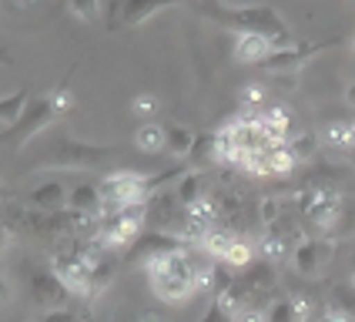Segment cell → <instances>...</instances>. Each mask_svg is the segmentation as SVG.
<instances>
[{"mask_svg": "<svg viewBox=\"0 0 355 322\" xmlns=\"http://www.w3.org/2000/svg\"><path fill=\"white\" fill-rule=\"evenodd\" d=\"M208 192H211V188H208V178H205V171H195V168H191V171H188V175H184V178L175 185V195H178V201H181L184 208L198 205V201L205 198Z\"/></svg>", "mask_w": 355, "mask_h": 322, "instance_id": "15", "label": "cell"}, {"mask_svg": "<svg viewBox=\"0 0 355 322\" xmlns=\"http://www.w3.org/2000/svg\"><path fill=\"white\" fill-rule=\"evenodd\" d=\"M40 322H78V316L71 309H51V312H44Z\"/></svg>", "mask_w": 355, "mask_h": 322, "instance_id": "25", "label": "cell"}, {"mask_svg": "<svg viewBox=\"0 0 355 322\" xmlns=\"http://www.w3.org/2000/svg\"><path fill=\"white\" fill-rule=\"evenodd\" d=\"M148 225V205H135V208H121L111 215H101L98 219V242L101 248L107 252H118V248H131L138 235Z\"/></svg>", "mask_w": 355, "mask_h": 322, "instance_id": "3", "label": "cell"}, {"mask_svg": "<svg viewBox=\"0 0 355 322\" xmlns=\"http://www.w3.org/2000/svg\"><path fill=\"white\" fill-rule=\"evenodd\" d=\"M198 135L188 124H168V141H164V151L175 155V158H188L191 148H195Z\"/></svg>", "mask_w": 355, "mask_h": 322, "instance_id": "16", "label": "cell"}, {"mask_svg": "<svg viewBox=\"0 0 355 322\" xmlns=\"http://www.w3.org/2000/svg\"><path fill=\"white\" fill-rule=\"evenodd\" d=\"M175 3H184V0H121L111 27H141L144 20H151L164 7H175Z\"/></svg>", "mask_w": 355, "mask_h": 322, "instance_id": "11", "label": "cell"}, {"mask_svg": "<svg viewBox=\"0 0 355 322\" xmlns=\"http://www.w3.org/2000/svg\"><path fill=\"white\" fill-rule=\"evenodd\" d=\"M318 138L332 151H352V121H329Z\"/></svg>", "mask_w": 355, "mask_h": 322, "instance_id": "17", "label": "cell"}, {"mask_svg": "<svg viewBox=\"0 0 355 322\" xmlns=\"http://www.w3.org/2000/svg\"><path fill=\"white\" fill-rule=\"evenodd\" d=\"M318 135H312V131H295L292 138H288V148H292V155H295L298 164H305V161H312L315 158V151H318Z\"/></svg>", "mask_w": 355, "mask_h": 322, "instance_id": "20", "label": "cell"}, {"mask_svg": "<svg viewBox=\"0 0 355 322\" xmlns=\"http://www.w3.org/2000/svg\"><path fill=\"white\" fill-rule=\"evenodd\" d=\"M208 161H218V155H215V131H211V135H198L195 148H191V155H188V168L201 171Z\"/></svg>", "mask_w": 355, "mask_h": 322, "instance_id": "21", "label": "cell"}, {"mask_svg": "<svg viewBox=\"0 0 355 322\" xmlns=\"http://www.w3.org/2000/svg\"><path fill=\"white\" fill-rule=\"evenodd\" d=\"M7 201H10V195H7V188H3V181H0V208H3Z\"/></svg>", "mask_w": 355, "mask_h": 322, "instance_id": "31", "label": "cell"}, {"mask_svg": "<svg viewBox=\"0 0 355 322\" xmlns=\"http://www.w3.org/2000/svg\"><path fill=\"white\" fill-rule=\"evenodd\" d=\"M135 141H138L141 151H148V155H158V151H164L168 128H161V124H155V121H144L138 131H135Z\"/></svg>", "mask_w": 355, "mask_h": 322, "instance_id": "19", "label": "cell"}, {"mask_svg": "<svg viewBox=\"0 0 355 322\" xmlns=\"http://www.w3.org/2000/svg\"><path fill=\"white\" fill-rule=\"evenodd\" d=\"M352 269H355V255H352Z\"/></svg>", "mask_w": 355, "mask_h": 322, "instance_id": "35", "label": "cell"}, {"mask_svg": "<svg viewBox=\"0 0 355 322\" xmlns=\"http://www.w3.org/2000/svg\"><path fill=\"white\" fill-rule=\"evenodd\" d=\"M144 269H148V282H151L155 296L168 305H181L201 289H215L218 262L195 259V252L184 245V248H175V252H164L158 259H151Z\"/></svg>", "mask_w": 355, "mask_h": 322, "instance_id": "1", "label": "cell"}, {"mask_svg": "<svg viewBox=\"0 0 355 322\" xmlns=\"http://www.w3.org/2000/svg\"><path fill=\"white\" fill-rule=\"evenodd\" d=\"M31 299L37 302V305H44V312H51V309H64V302L71 299V292H67V285L54 272L37 269L31 276Z\"/></svg>", "mask_w": 355, "mask_h": 322, "instance_id": "10", "label": "cell"}, {"mask_svg": "<svg viewBox=\"0 0 355 322\" xmlns=\"http://www.w3.org/2000/svg\"><path fill=\"white\" fill-rule=\"evenodd\" d=\"M67 10L78 20H98L101 0H67Z\"/></svg>", "mask_w": 355, "mask_h": 322, "instance_id": "22", "label": "cell"}, {"mask_svg": "<svg viewBox=\"0 0 355 322\" xmlns=\"http://www.w3.org/2000/svg\"><path fill=\"white\" fill-rule=\"evenodd\" d=\"M118 151L107 148V144H84V141L71 138V135H60L54 138L47 158H44V168H98L101 161L114 158Z\"/></svg>", "mask_w": 355, "mask_h": 322, "instance_id": "6", "label": "cell"}, {"mask_svg": "<svg viewBox=\"0 0 355 322\" xmlns=\"http://www.w3.org/2000/svg\"><path fill=\"white\" fill-rule=\"evenodd\" d=\"M338 40H315V44H292V47H282L275 51L268 60H261L258 67L265 71V74H275V78H295L298 71L309 64V60L315 58L318 51H325V47H336Z\"/></svg>", "mask_w": 355, "mask_h": 322, "instance_id": "7", "label": "cell"}, {"mask_svg": "<svg viewBox=\"0 0 355 322\" xmlns=\"http://www.w3.org/2000/svg\"><path fill=\"white\" fill-rule=\"evenodd\" d=\"M349 285H352V292H355V272H352V282H349Z\"/></svg>", "mask_w": 355, "mask_h": 322, "instance_id": "33", "label": "cell"}, {"mask_svg": "<svg viewBox=\"0 0 355 322\" xmlns=\"http://www.w3.org/2000/svg\"><path fill=\"white\" fill-rule=\"evenodd\" d=\"M352 51H355V34H352Z\"/></svg>", "mask_w": 355, "mask_h": 322, "instance_id": "34", "label": "cell"}, {"mask_svg": "<svg viewBox=\"0 0 355 322\" xmlns=\"http://www.w3.org/2000/svg\"><path fill=\"white\" fill-rule=\"evenodd\" d=\"M135 111H138L141 118H151V115L158 111V101L151 98V94H138V98H135Z\"/></svg>", "mask_w": 355, "mask_h": 322, "instance_id": "24", "label": "cell"}, {"mask_svg": "<svg viewBox=\"0 0 355 322\" xmlns=\"http://www.w3.org/2000/svg\"><path fill=\"white\" fill-rule=\"evenodd\" d=\"M175 248H184V242L178 239V235H171V232H158V228H151V232H141L138 242L128 248V255H124V262H141V265H148L151 259H158V255H164V252H175Z\"/></svg>", "mask_w": 355, "mask_h": 322, "instance_id": "9", "label": "cell"}, {"mask_svg": "<svg viewBox=\"0 0 355 322\" xmlns=\"http://www.w3.org/2000/svg\"><path fill=\"white\" fill-rule=\"evenodd\" d=\"M98 188L101 201H104V215L121 212V208H135V205H148V198H151L148 178L138 171H111L98 181Z\"/></svg>", "mask_w": 355, "mask_h": 322, "instance_id": "5", "label": "cell"}, {"mask_svg": "<svg viewBox=\"0 0 355 322\" xmlns=\"http://www.w3.org/2000/svg\"><path fill=\"white\" fill-rule=\"evenodd\" d=\"M7 302H10V285H7V276L0 272V309H3Z\"/></svg>", "mask_w": 355, "mask_h": 322, "instance_id": "27", "label": "cell"}, {"mask_svg": "<svg viewBox=\"0 0 355 322\" xmlns=\"http://www.w3.org/2000/svg\"><path fill=\"white\" fill-rule=\"evenodd\" d=\"M201 322H235V316H232V312H228V309L215 299L211 305H208V312L201 316Z\"/></svg>", "mask_w": 355, "mask_h": 322, "instance_id": "23", "label": "cell"}, {"mask_svg": "<svg viewBox=\"0 0 355 322\" xmlns=\"http://www.w3.org/2000/svg\"><path fill=\"white\" fill-rule=\"evenodd\" d=\"M67 208H71V212H80V215H91V219H101V215H104L101 188L98 185H91V181H84V185H78V188H71Z\"/></svg>", "mask_w": 355, "mask_h": 322, "instance_id": "14", "label": "cell"}, {"mask_svg": "<svg viewBox=\"0 0 355 322\" xmlns=\"http://www.w3.org/2000/svg\"><path fill=\"white\" fill-rule=\"evenodd\" d=\"M58 118H60V111H58V104H54V98H51V91L40 94V98H31V104L24 108V115H20L17 124H10V128L0 131V144L24 148L31 138L44 135Z\"/></svg>", "mask_w": 355, "mask_h": 322, "instance_id": "4", "label": "cell"}, {"mask_svg": "<svg viewBox=\"0 0 355 322\" xmlns=\"http://www.w3.org/2000/svg\"><path fill=\"white\" fill-rule=\"evenodd\" d=\"M10 235H14V232H10V225H7V221H3V215H0V248L10 242Z\"/></svg>", "mask_w": 355, "mask_h": 322, "instance_id": "28", "label": "cell"}, {"mask_svg": "<svg viewBox=\"0 0 355 322\" xmlns=\"http://www.w3.org/2000/svg\"><path fill=\"white\" fill-rule=\"evenodd\" d=\"M342 98H345V104H349V108H355V80L345 87V94H342Z\"/></svg>", "mask_w": 355, "mask_h": 322, "instance_id": "30", "label": "cell"}, {"mask_svg": "<svg viewBox=\"0 0 355 322\" xmlns=\"http://www.w3.org/2000/svg\"><path fill=\"white\" fill-rule=\"evenodd\" d=\"M27 104H31V87H20L14 94H3V98H0V124H3V128L17 124Z\"/></svg>", "mask_w": 355, "mask_h": 322, "instance_id": "18", "label": "cell"}, {"mask_svg": "<svg viewBox=\"0 0 355 322\" xmlns=\"http://www.w3.org/2000/svg\"><path fill=\"white\" fill-rule=\"evenodd\" d=\"M31 208H37V212H60V208H67V188L58 178L37 181L31 188Z\"/></svg>", "mask_w": 355, "mask_h": 322, "instance_id": "13", "label": "cell"}, {"mask_svg": "<svg viewBox=\"0 0 355 322\" xmlns=\"http://www.w3.org/2000/svg\"><path fill=\"white\" fill-rule=\"evenodd\" d=\"M275 54V44L268 37H258V34H235V47H232V58L238 64H261Z\"/></svg>", "mask_w": 355, "mask_h": 322, "instance_id": "12", "label": "cell"}, {"mask_svg": "<svg viewBox=\"0 0 355 322\" xmlns=\"http://www.w3.org/2000/svg\"><path fill=\"white\" fill-rule=\"evenodd\" d=\"M235 322H268V312L265 309H241L235 316Z\"/></svg>", "mask_w": 355, "mask_h": 322, "instance_id": "26", "label": "cell"}, {"mask_svg": "<svg viewBox=\"0 0 355 322\" xmlns=\"http://www.w3.org/2000/svg\"><path fill=\"white\" fill-rule=\"evenodd\" d=\"M352 151H355V118H352Z\"/></svg>", "mask_w": 355, "mask_h": 322, "instance_id": "32", "label": "cell"}, {"mask_svg": "<svg viewBox=\"0 0 355 322\" xmlns=\"http://www.w3.org/2000/svg\"><path fill=\"white\" fill-rule=\"evenodd\" d=\"M201 14L218 20V24L228 27L232 34H258V37H268L272 44H275V51L295 44L288 20L282 17L275 7H268V3H255V7H221V3H205Z\"/></svg>", "mask_w": 355, "mask_h": 322, "instance_id": "2", "label": "cell"}, {"mask_svg": "<svg viewBox=\"0 0 355 322\" xmlns=\"http://www.w3.org/2000/svg\"><path fill=\"white\" fill-rule=\"evenodd\" d=\"M332 259H336V239H302L292 248V265L305 279L322 276L332 265Z\"/></svg>", "mask_w": 355, "mask_h": 322, "instance_id": "8", "label": "cell"}, {"mask_svg": "<svg viewBox=\"0 0 355 322\" xmlns=\"http://www.w3.org/2000/svg\"><path fill=\"white\" fill-rule=\"evenodd\" d=\"M124 322H164L158 316V312H141V316H135V319H124Z\"/></svg>", "mask_w": 355, "mask_h": 322, "instance_id": "29", "label": "cell"}]
</instances>
